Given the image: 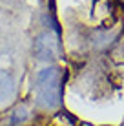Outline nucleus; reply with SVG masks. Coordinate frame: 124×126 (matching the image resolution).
<instances>
[{
	"instance_id": "nucleus-3",
	"label": "nucleus",
	"mask_w": 124,
	"mask_h": 126,
	"mask_svg": "<svg viewBox=\"0 0 124 126\" xmlns=\"http://www.w3.org/2000/svg\"><path fill=\"white\" fill-rule=\"evenodd\" d=\"M15 92L16 88H15V80L11 79V75L6 71H0V104L11 101L15 97Z\"/></svg>"
},
{
	"instance_id": "nucleus-2",
	"label": "nucleus",
	"mask_w": 124,
	"mask_h": 126,
	"mask_svg": "<svg viewBox=\"0 0 124 126\" xmlns=\"http://www.w3.org/2000/svg\"><path fill=\"white\" fill-rule=\"evenodd\" d=\"M33 51H35L38 60H55L58 57L60 51V42H58V35L53 31H44L35 38L33 44Z\"/></svg>"
},
{
	"instance_id": "nucleus-1",
	"label": "nucleus",
	"mask_w": 124,
	"mask_h": 126,
	"mask_svg": "<svg viewBox=\"0 0 124 126\" xmlns=\"http://www.w3.org/2000/svg\"><path fill=\"white\" fill-rule=\"evenodd\" d=\"M35 95L38 106L55 110L62 102V71L57 66L44 68L35 77Z\"/></svg>"
}]
</instances>
